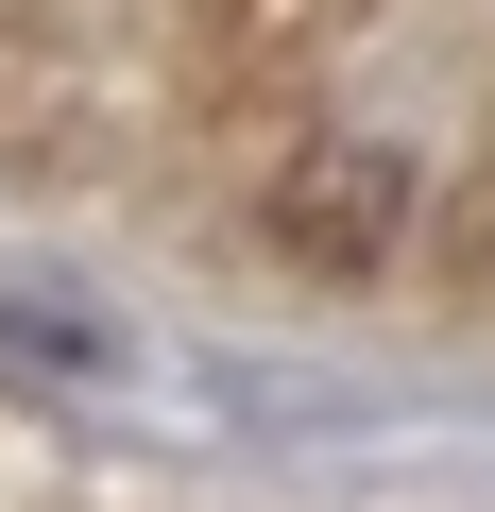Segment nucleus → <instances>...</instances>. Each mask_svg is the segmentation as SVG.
I'll use <instances>...</instances> for the list:
<instances>
[{"mask_svg": "<svg viewBox=\"0 0 495 512\" xmlns=\"http://www.w3.org/2000/svg\"><path fill=\"white\" fill-rule=\"evenodd\" d=\"M410 222H427V171L393 137H291L257 171V239L291 256V274H393Z\"/></svg>", "mask_w": 495, "mask_h": 512, "instance_id": "obj_1", "label": "nucleus"}, {"mask_svg": "<svg viewBox=\"0 0 495 512\" xmlns=\"http://www.w3.org/2000/svg\"><path fill=\"white\" fill-rule=\"evenodd\" d=\"M461 274H495V171L461 188Z\"/></svg>", "mask_w": 495, "mask_h": 512, "instance_id": "obj_2", "label": "nucleus"}]
</instances>
